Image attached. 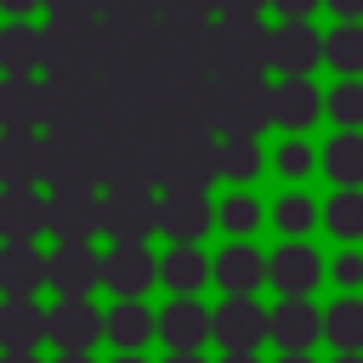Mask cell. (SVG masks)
<instances>
[{
  "mask_svg": "<svg viewBox=\"0 0 363 363\" xmlns=\"http://www.w3.org/2000/svg\"><path fill=\"white\" fill-rule=\"evenodd\" d=\"M113 176L108 130H51L45 136V182L51 187H102Z\"/></svg>",
  "mask_w": 363,
  "mask_h": 363,
  "instance_id": "1",
  "label": "cell"
},
{
  "mask_svg": "<svg viewBox=\"0 0 363 363\" xmlns=\"http://www.w3.org/2000/svg\"><path fill=\"white\" fill-rule=\"evenodd\" d=\"M216 51H221V74L227 79H255L272 62V34L261 28V17H221L216 23Z\"/></svg>",
  "mask_w": 363,
  "mask_h": 363,
  "instance_id": "2",
  "label": "cell"
},
{
  "mask_svg": "<svg viewBox=\"0 0 363 363\" xmlns=\"http://www.w3.org/2000/svg\"><path fill=\"white\" fill-rule=\"evenodd\" d=\"M272 125V85L255 79H227L216 96V130L221 136H261Z\"/></svg>",
  "mask_w": 363,
  "mask_h": 363,
  "instance_id": "3",
  "label": "cell"
},
{
  "mask_svg": "<svg viewBox=\"0 0 363 363\" xmlns=\"http://www.w3.org/2000/svg\"><path fill=\"white\" fill-rule=\"evenodd\" d=\"M221 182V136H164V187L210 193Z\"/></svg>",
  "mask_w": 363,
  "mask_h": 363,
  "instance_id": "4",
  "label": "cell"
},
{
  "mask_svg": "<svg viewBox=\"0 0 363 363\" xmlns=\"http://www.w3.org/2000/svg\"><path fill=\"white\" fill-rule=\"evenodd\" d=\"M159 233V199L153 187H108L102 193V238L113 244H147Z\"/></svg>",
  "mask_w": 363,
  "mask_h": 363,
  "instance_id": "5",
  "label": "cell"
},
{
  "mask_svg": "<svg viewBox=\"0 0 363 363\" xmlns=\"http://www.w3.org/2000/svg\"><path fill=\"white\" fill-rule=\"evenodd\" d=\"M45 233L57 244H91L102 233V193L96 187H57L45 199Z\"/></svg>",
  "mask_w": 363,
  "mask_h": 363,
  "instance_id": "6",
  "label": "cell"
},
{
  "mask_svg": "<svg viewBox=\"0 0 363 363\" xmlns=\"http://www.w3.org/2000/svg\"><path fill=\"white\" fill-rule=\"evenodd\" d=\"M210 227H216L210 193H193V187H164L159 193V233L170 244H199Z\"/></svg>",
  "mask_w": 363,
  "mask_h": 363,
  "instance_id": "7",
  "label": "cell"
},
{
  "mask_svg": "<svg viewBox=\"0 0 363 363\" xmlns=\"http://www.w3.org/2000/svg\"><path fill=\"white\" fill-rule=\"evenodd\" d=\"M267 335H272V318L261 312L255 295H227L216 306V340H221V352H255Z\"/></svg>",
  "mask_w": 363,
  "mask_h": 363,
  "instance_id": "8",
  "label": "cell"
},
{
  "mask_svg": "<svg viewBox=\"0 0 363 363\" xmlns=\"http://www.w3.org/2000/svg\"><path fill=\"white\" fill-rule=\"evenodd\" d=\"M45 130H96V85L45 79Z\"/></svg>",
  "mask_w": 363,
  "mask_h": 363,
  "instance_id": "9",
  "label": "cell"
},
{
  "mask_svg": "<svg viewBox=\"0 0 363 363\" xmlns=\"http://www.w3.org/2000/svg\"><path fill=\"white\" fill-rule=\"evenodd\" d=\"M153 278H159V261L147 255V244H113V250L102 255V284H108L119 301H142Z\"/></svg>",
  "mask_w": 363,
  "mask_h": 363,
  "instance_id": "10",
  "label": "cell"
},
{
  "mask_svg": "<svg viewBox=\"0 0 363 363\" xmlns=\"http://www.w3.org/2000/svg\"><path fill=\"white\" fill-rule=\"evenodd\" d=\"M96 335H108V318H102L85 295H62V301L51 306V335H45V340H57L62 352H91Z\"/></svg>",
  "mask_w": 363,
  "mask_h": 363,
  "instance_id": "11",
  "label": "cell"
},
{
  "mask_svg": "<svg viewBox=\"0 0 363 363\" xmlns=\"http://www.w3.org/2000/svg\"><path fill=\"white\" fill-rule=\"evenodd\" d=\"M51 284V255L34 250V238H6L0 250V295H34Z\"/></svg>",
  "mask_w": 363,
  "mask_h": 363,
  "instance_id": "12",
  "label": "cell"
},
{
  "mask_svg": "<svg viewBox=\"0 0 363 363\" xmlns=\"http://www.w3.org/2000/svg\"><path fill=\"white\" fill-rule=\"evenodd\" d=\"M216 335V312H204L193 295H176L159 312V340H170V352H199Z\"/></svg>",
  "mask_w": 363,
  "mask_h": 363,
  "instance_id": "13",
  "label": "cell"
},
{
  "mask_svg": "<svg viewBox=\"0 0 363 363\" xmlns=\"http://www.w3.org/2000/svg\"><path fill=\"white\" fill-rule=\"evenodd\" d=\"M45 335H51V312H40L34 295L0 301V352H34Z\"/></svg>",
  "mask_w": 363,
  "mask_h": 363,
  "instance_id": "14",
  "label": "cell"
},
{
  "mask_svg": "<svg viewBox=\"0 0 363 363\" xmlns=\"http://www.w3.org/2000/svg\"><path fill=\"white\" fill-rule=\"evenodd\" d=\"M45 176V142L34 130H0V187H34Z\"/></svg>",
  "mask_w": 363,
  "mask_h": 363,
  "instance_id": "15",
  "label": "cell"
},
{
  "mask_svg": "<svg viewBox=\"0 0 363 363\" xmlns=\"http://www.w3.org/2000/svg\"><path fill=\"white\" fill-rule=\"evenodd\" d=\"M45 119V85L34 74H6L0 79V130H34Z\"/></svg>",
  "mask_w": 363,
  "mask_h": 363,
  "instance_id": "16",
  "label": "cell"
},
{
  "mask_svg": "<svg viewBox=\"0 0 363 363\" xmlns=\"http://www.w3.org/2000/svg\"><path fill=\"white\" fill-rule=\"evenodd\" d=\"M267 278H272V261H267L255 244H227V250L216 255V284H221L227 295H255Z\"/></svg>",
  "mask_w": 363,
  "mask_h": 363,
  "instance_id": "17",
  "label": "cell"
},
{
  "mask_svg": "<svg viewBox=\"0 0 363 363\" xmlns=\"http://www.w3.org/2000/svg\"><path fill=\"white\" fill-rule=\"evenodd\" d=\"M102 284V261L91 255V244H57L51 250V289L57 295H91Z\"/></svg>",
  "mask_w": 363,
  "mask_h": 363,
  "instance_id": "18",
  "label": "cell"
},
{
  "mask_svg": "<svg viewBox=\"0 0 363 363\" xmlns=\"http://www.w3.org/2000/svg\"><path fill=\"white\" fill-rule=\"evenodd\" d=\"M318 57H323V40L306 17H289L272 34V68H284V74H306V68H318Z\"/></svg>",
  "mask_w": 363,
  "mask_h": 363,
  "instance_id": "19",
  "label": "cell"
},
{
  "mask_svg": "<svg viewBox=\"0 0 363 363\" xmlns=\"http://www.w3.org/2000/svg\"><path fill=\"white\" fill-rule=\"evenodd\" d=\"M318 329H323V318H318V306H312L306 295H284V301L272 306V340H278L284 352H306V346L318 340Z\"/></svg>",
  "mask_w": 363,
  "mask_h": 363,
  "instance_id": "20",
  "label": "cell"
},
{
  "mask_svg": "<svg viewBox=\"0 0 363 363\" xmlns=\"http://www.w3.org/2000/svg\"><path fill=\"white\" fill-rule=\"evenodd\" d=\"M318 108H323V96H318V85H312L306 74H284V79L272 85V119H278V125L301 130V125L318 119Z\"/></svg>",
  "mask_w": 363,
  "mask_h": 363,
  "instance_id": "21",
  "label": "cell"
},
{
  "mask_svg": "<svg viewBox=\"0 0 363 363\" xmlns=\"http://www.w3.org/2000/svg\"><path fill=\"white\" fill-rule=\"evenodd\" d=\"M318 278H323V261H318L312 244H284V250L272 255V284H278V295H312Z\"/></svg>",
  "mask_w": 363,
  "mask_h": 363,
  "instance_id": "22",
  "label": "cell"
},
{
  "mask_svg": "<svg viewBox=\"0 0 363 363\" xmlns=\"http://www.w3.org/2000/svg\"><path fill=\"white\" fill-rule=\"evenodd\" d=\"M0 68H6V74H34V68H45V28L11 17V23L0 28Z\"/></svg>",
  "mask_w": 363,
  "mask_h": 363,
  "instance_id": "23",
  "label": "cell"
},
{
  "mask_svg": "<svg viewBox=\"0 0 363 363\" xmlns=\"http://www.w3.org/2000/svg\"><path fill=\"white\" fill-rule=\"evenodd\" d=\"M45 233V199L34 187H0V238Z\"/></svg>",
  "mask_w": 363,
  "mask_h": 363,
  "instance_id": "24",
  "label": "cell"
},
{
  "mask_svg": "<svg viewBox=\"0 0 363 363\" xmlns=\"http://www.w3.org/2000/svg\"><path fill=\"white\" fill-rule=\"evenodd\" d=\"M147 335H159V318H153L142 301H119V306L108 312V340H113L119 352H136Z\"/></svg>",
  "mask_w": 363,
  "mask_h": 363,
  "instance_id": "25",
  "label": "cell"
},
{
  "mask_svg": "<svg viewBox=\"0 0 363 363\" xmlns=\"http://www.w3.org/2000/svg\"><path fill=\"white\" fill-rule=\"evenodd\" d=\"M323 170H329L340 187H363V130H340V136L323 147Z\"/></svg>",
  "mask_w": 363,
  "mask_h": 363,
  "instance_id": "26",
  "label": "cell"
},
{
  "mask_svg": "<svg viewBox=\"0 0 363 363\" xmlns=\"http://www.w3.org/2000/svg\"><path fill=\"white\" fill-rule=\"evenodd\" d=\"M159 278H164V284H170L176 295H193V289H199V284L210 278V261H204V255H199L193 244H176V250H170V255L159 261Z\"/></svg>",
  "mask_w": 363,
  "mask_h": 363,
  "instance_id": "27",
  "label": "cell"
},
{
  "mask_svg": "<svg viewBox=\"0 0 363 363\" xmlns=\"http://www.w3.org/2000/svg\"><path fill=\"white\" fill-rule=\"evenodd\" d=\"M323 335H329L340 352H363V301H357V295H340V301L323 312Z\"/></svg>",
  "mask_w": 363,
  "mask_h": 363,
  "instance_id": "28",
  "label": "cell"
},
{
  "mask_svg": "<svg viewBox=\"0 0 363 363\" xmlns=\"http://www.w3.org/2000/svg\"><path fill=\"white\" fill-rule=\"evenodd\" d=\"M323 221H329L335 238H363V187H340V193L329 199Z\"/></svg>",
  "mask_w": 363,
  "mask_h": 363,
  "instance_id": "29",
  "label": "cell"
},
{
  "mask_svg": "<svg viewBox=\"0 0 363 363\" xmlns=\"http://www.w3.org/2000/svg\"><path fill=\"white\" fill-rule=\"evenodd\" d=\"M323 57H329L340 74H357V68H363V23H340V28L323 40Z\"/></svg>",
  "mask_w": 363,
  "mask_h": 363,
  "instance_id": "30",
  "label": "cell"
},
{
  "mask_svg": "<svg viewBox=\"0 0 363 363\" xmlns=\"http://www.w3.org/2000/svg\"><path fill=\"white\" fill-rule=\"evenodd\" d=\"M255 170H261V147H255V136H221V176L250 182Z\"/></svg>",
  "mask_w": 363,
  "mask_h": 363,
  "instance_id": "31",
  "label": "cell"
},
{
  "mask_svg": "<svg viewBox=\"0 0 363 363\" xmlns=\"http://www.w3.org/2000/svg\"><path fill=\"white\" fill-rule=\"evenodd\" d=\"M323 108H329L346 130H357V125H363V85H357V74H346V79L323 96Z\"/></svg>",
  "mask_w": 363,
  "mask_h": 363,
  "instance_id": "32",
  "label": "cell"
},
{
  "mask_svg": "<svg viewBox=\"0 0 363 363\" xmlns=\"http://www.w3.org/2000/svg\"><path fill=\"white\" fill-rule=\"evenodd\" d=\"M272 221H278L284 233H301V227H312V221H318V204H312V199H301V193H289V199H278Z\"/></svg>",
  "mask_w": 363,
  "mask_h": 363,
  "instance_id": "33",
  "label": "cell"
},
{
  "mask_svg": "<svg viewBox=\"0 0 363 363\" xmlns=\"http://www.w3.org/2000/svg\"><path fill=\"white\" fill-rule=\"evenodd\" d=\"M221 221H227L233 233H250V227L261 221V210H255V199H244V193H238V199H227V210H221Z\"/></svg>",
  "mask_w": 363,
  "mask_h": 363,
  "instance_id": "34",
  "label": "cell"
},
{
  "mask_svg": "<svg viewBox=\"0 0 363 363\" xmlns=\"http://www.w3.org/2000/svg\"><path fill=\"white\" fill-rule=\"evenodd\" d=\"M278 170H284V176H306V170H312V147H306V142H289V147L278 153Z\"/></svg>",
  "mask_w": 363,
  "mask_h": 363,
  "instance_id": "35",
  "label": "cell"
},
{
  "mask_svg": "<svg viewBox=\"0 0 363 363\" xmlns=\"http://www.w3.org/2000/svg\"><path fill=\"white\" fill-rule=\"evenodd\" d=\"M108 0H45V11H62V17H96Z\"/></svg>",
  "mask_w": 363,
  "mask_h": 363,
  "instance_id": "36",
  "label": "cell"
},
{
  "mask_svg": "<svg viewBox=\"0 0 363 363\" xmlns=\"http://www.w3.org/2000/svg\"><path fill=\"white\" fill-rule=\"evenodd\" d=\"M221 6V17H261V6H272V0H216Z\"/></svg>",
  "mask_w": 363,
  "mask_h": 363,
  "instance_id": "37",
  "label": "cell"
},
{
  "mask_svg": "<svg viewBox=\"0 0 363 363\" xmlns=\"http://www.w3.org/2000/svg\"><path fill=\"white\" fill-rule=\"evenodd\" d=\"M323 6H329L340 23H363V0H323Z\"/></svg>",
  "mask_w": 363,
  "mask_h": 363,
  "instance_id": "38",
  "label": "cell"
},
{
  "mask_svg": "<svg viewBox=\"0 0 363 363\" xmlns=\"http://www.w3.org/2000/svg\"><path fill=\"white\" fill-rule=\"evenodd\" d=\"M335 278H340V284H357V278H363V261H357V255H340Z\"/></svg>",
  "mask_w": 363,
  "mask_h": 363,
  "instance_id": "39",
  "label": "cell"
},
{
  "mask_svg": "<svg viewBox=\"0 0 363 363\" xmlns=\"http://www.w3.org/2000/svg\"><path fill=\"white\" fill-rule=\"evenodd\" d=\"M272 6H278L284 17H312V11H318V0H272Z\"/></svg>",
  "mask_w": 363,
  "mask_h": 363,
  "instance_id": "40",
  "label": "cell"
},
{
  "mask_svg": "<svg viewBox=\"0 0 363 363\" xmlns=\"http://www.w3.org/2000/svg\"><path fill=\"white\" fill-rule=\"evenodd\" d=\"M34 6H45V0H0V11H6V17H28Z\"/></svg>",
  "mask_w": 363,
  "mask_h": 363,
  "instance_id": "41",
  "label": "cell"
},
{
  "mask_svg": "<svg viewBox=\"0 0 363 363\" xmlns=\"http://www.w3.org/2000/svg\"><path fill=\"white\" fill-rule=\"evenodd\" d=\"M164 6H176V11H204V17H210V11H221L216 0H164Z\"/></svg>",
  "mask_w": 363,
  "mask_h": 363,
  "instance_id": "42",
  "label": "cell"
},
{
  "mask_svg": "<svg viewBox=\"0 0 363 363\" xmlns=\"http://www.w3.org/2000/svg\"><path fill=\"white\" fill-rule=\"evenodd\" d=\"M108 6H113V11H142V17H147L153 0H108ZM108 6H102V11H108Z\"/></svg>",
  "mask_w": 363,
  "mask_h": 363,
  "instance_id": "43",
  "label": "cell"
},
{
  "mask_svg": "<svg viewBox=\"0 0 363 363\" xmlns=\"http://www.w3.org/2000/svg\"><path fill=\"white\" fill-rule=\"evenodd\" d=\"M0 363H40L34 352H0Z\"/></svg>",
  "mask_w": 363,
  "mask_h": 363,
  "instance_id": "44",
  "label": "cell"
},
{
  "mask_svg": "<svg viewBox=\"0 0 363 363\" xmlns=\"http://www.w3.org/2000/svg\"><path fill=\"white\" fill-rule=\"evenodd\" d=\"M221 363H261V357H255V352H227Z\"/></svg>",
  "mask_w": 363,
  "mask_h": 363,
  "instance_id": "45",
  "label": "cell"
},
{
  "mask_svg": "<svg viewBox=\"0 0 363 363\" xmlns=\"http://www.w3.org/2000/svg\"><path fill=\"white\" fill-rule=\"evenodd\" d=\"M57 363H91V352H62Z\"/></svg>",
  "mask_w": 363,
  "mask_h": 363,
  "instance_id": "46",
  "label": "cell"
},
{
  "mask_svg": "<svg viewBox=\"0 0 363 363\" xmlns=\"http://www.w3.org/2000/svg\"><path fill=\"white\" fill-rule=\"evenodd\" d=\"M170 363H204L199 352H170Z\"/></svg>",
  "mask_w": 363,
  "mask_h": 363,
  "instance_id": "47",
  "label": "cell"
},
{
  "mask_svg": "<svg viewBox=\"0 0 363 363\" xmlns=\"http://www.w3.org/2000/svg\"><path fill=\"white\" fill-rule=\"evenodd\" d=\"M335 363H363V352H340V357H335Z\"/></svg>",
  "mask_w": 363,
  "mask_h": 363,
  "instance_id": "48",
  "label": "cell"
},
{
  "mask_svg": "<svg viewBox=\"0 0 363 363\" xmlns=\"http://www.w3.org/2000/svg\"><path fill=\"white\" fill-rule=\"evenodd\" d=\"M284 363H312V357H306V352H289V357H284Z\"/></svg>",
  "mask_w": 363,
  "mask_h": 363,
  "instance_id": "49",
  "label": "cell"
},
{
  "mask_svg": "<svg viewBox=\"0 0 363 363\" xmlns=\"http://www.w3.org/2000/svg\"><path fill=\"white\" fill-rule=\"evenodd\" d=\"M119 363H142V357H136V352H125V357H119Z\"/></svg>",
  "mask_w": 363,
  "mask_h": 363,
  "instance_id": "50",
  "label": "cell"
}]
</instances>
